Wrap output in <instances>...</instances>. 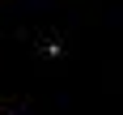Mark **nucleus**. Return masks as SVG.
Segmentation results:
<instances>
[]
</instances>
